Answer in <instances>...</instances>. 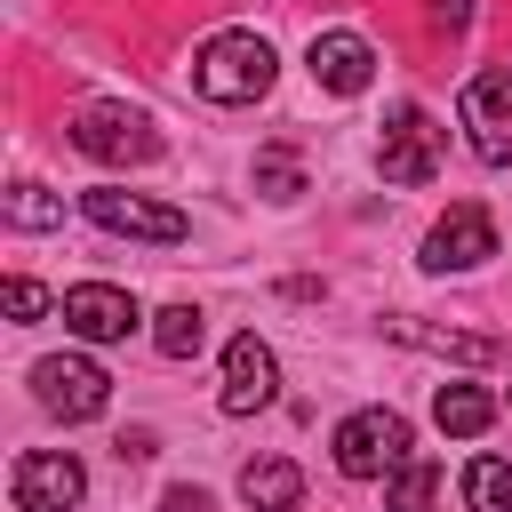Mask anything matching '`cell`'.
Wrapping results in <instances>:
<instances>
[{"instance_id":"16","label":"cell","mask_w":512,"mask_h":512,"mask_svg":"<svg viewBox=\"0 0 512 512\" xmlns=\"http://www.w3.org/2000/svg\"><path fill=\"white\" fill-rule=\"evenodd\" d=\"M200 344H208L200 304H168V312H152V352H160V360H192Z\"/></svg>"},{"instance_id":"19","label":"cell","mask_w":512,"mask_h":512,"mask_svg":"<svg viewBox=\"0 0 512 512\" xmlns=\"http://www.w3.org/2000/svg\"><path fill=\"white\" fill-rule=\"evenodd\" d=\"M256 192H264V200H280V208H288V200H296V192H304V160H296V152H288V144H264V152H256Z\"/></svg>"},{"instance_id":"17","label":"cell","mask_w":512,"mask_h":512,"mask_svg":"<svg viewBox=\"0 0 512 512\" xmlns=\"http://www.w3.org/2000/svg\"><path fill=\"white\" fill-rule=\"evenodd\" d=\"M432 496H440V464L432 456H408L392 472V488H384V512H432Z\"/></svg>"},{"instance_id":"20","label":"cell","mask_w":512,"mask_h":512,"mask_svg":"<svg viewBox=\"0 0 512 512\" xmlns=\"http://www.w3.org/2000/svg\"><path fill=\"white\" fill-rule=\"evenodd\" d=\"M0 208H8V224H16V232H48V224H64V200H56L48 184H8V200H0Z\"/></svg>"},{"instance_id":"14","label":"cell","mask_w":512,"mask_h":512,"mask_svg":"<svg viewBox=\"0 0 512 512\" xmlns=\"http://www.w3.org/2000/svg\"><path fill=\"white\" fill-rule=\"evenodd\" d=\"M296 496H304V472H296L288 456H256V464L240 472V504H248V512H296Z\"/></svg>"},{"instance_id":"2","label":"cell","mask_w":512,"mask_h":512,"mask_svg":"<svg viewBox=\"0 0 512 512\" xmlns=\"http://www.w3.org/2000/svg\"><path fill=\"white\" fill-rule=\"evenodd\" d=\"M408 456H416V432L400 408H352L336 424V472L344 480H392Z\"/></svg>"},{"instance_id":"7","label":"cell","mask_w":512,"mask_h":512,"mask_svg":"<svg viewBox=\"0 0 512 512\" xmlns=\"http://www.w3.org/2000/svg\"><path fill=\"white\" fill-rule=\"evenodd\" d=\"M80 216H88V224H104V232H120V240H160V248H176V240L192 232V224H184V208H160V200L120 192V184L80 192Z\"/></svg>"},{"instance_id":"8","label":"cell","mask_w":512,"mask_h":512,"mask_svg":"<svg viewBox=\"0 0 512 512\" xmlns=\"http://www.w3.org/2000/svg\"><path fill=\"white\" fill-rule=\"evenodd\" d=\"M456 112H464V144H472V160L504 168V160H512V72H472Z\"/></svg>"},{"instance_id":"11","label":"cell","mask_w":512,"mask_h":512,"mask_svg":"<svg viewBox=\"0 0 512 512\" xmlns=\"http://www.w3.org/2000/svg\"><path fill=\"white\" fill-rule=\"evenodd\" d=\"M216 400H224V416H256V408L280 400V360H272V344L256 328L224 344V392Z\"/></svg>"},{"instance_id":"13","label":"cell","mask_w":512,"mask_h":512,"mask_svg":"<svg viewBox=\"0 0 512 512\" xmlns=\"http://www.w3.org/2000/svg\"><path fill=\"white\" fill-rule=\"evenodd\" d=\"M384 336H400V344H416V352H440V360H472V368H496V360H504V344H496V336L432 328V320H416V312H392V320H384Z\"/></svg>"},{"instance_id":"1","label":"cell","mask_w":512,"mask_h":512,"mask_svg":"<svg viewBox=\"0 0 512 512\" xmlns=\"http://www.w3.org/2000/svg\"><path fill=\"white\" fill-rule=\"evenodd\" d=\"M272 80H280V56H272L264 32L232 24V32H208L192 48V88L208 104H256V96H272Z\"/></svg>"},{"instance_id":"6","label":"cell","mask_w":512,"mask_h":512,"mask_svg":"<svg viewBox=\"0 0 512 512\" xmlns=\"http://www.w3.org/2000/svg\"><path fill=\"white\" fill-rule=\"evenodd\" d=\"M376 168H384V184H432L440 176V128L424 104H392V120L376 136Z\"/></svg>"},{"instance_id":"18","label":"cell","mask_w":512,"mask_h":512,"mask_svg":"<svg viewBox=\"0 0 512 512\" xmlns=\"http://www.w3.org/2000/svg\"><path fill=\"white\" fill-rule=\"evenodd\" d=\"M464 504L472 512H512V464L504 456H472L464 464Z\"/></svg>"},{"instance_id":"5","label":"cell","mask_w":512,"mask_h":512,"mask_svg":"<svg viewBox=\"0 0 512 512\" xmlns=\"http://www.w3.org/2000/svg\"><path fill=\"white\" fill-rule=\"evenodd\" d=\"M88 496V472H80V456H64V448H24L16 464H8V504L16 512H72Z\"/></svg>"},{"instance_id":"15","label":"cell","mask_w":512,"mask_h":512,"mask_svg":"<svg viewBox=\"0 0 512 512\" xmlns=\"http://www.w3.org/2000/svg\"><path fill=\"white\" fill-rule=\"evenodd\" d=\"M432 424L456 432V440H480V432L496 424V392H480V384H440V392H432Z\"/></svg>"},{"instance_id":"12","label":"cell","mask_w":512,"mask_h":512,"mask_svg":"<svg viewBox=\"0 0 512 512\" xmlns=\"http://www.w3.org/2000/svg\"><path fill=\"white\" fill-rule=\"evenodd\" d=\"M312 80L328 88V96H360L368 80H376V48L360 40V32H312Z\"/></svg>"},{"instance_id":"9","label":"cell","mask_w":512,"mask_h":512,"mask_svg":"<svg viewBox=\"0 0 512 512\" xmlns=\"http://www.w3.org/2000/svg\"><path fill=\"white\" fill-rule=\"evenodd\" d=\"M496 256V224L480 200H456L432 232H424V272H480Z\"/></svg>"},{"instance_id":"23","label":"cell","mask_w":512,"mask_h":512,"mask_svg":"<svg viewBox=\"0 0 512 512\" xmlns=\"http://www.w3.org/2000/svg\"><path fill=\"white\" fill-rule=\"evenodd\" d=\"M160 512H216V504H208V488H168Z\"/></svg>"},{"instance_id":"21","label":"cell","mask_w":512,"mask_h":512,"mask_svg":"<svg viewBox=\"0 0 512 512\" xmlns=\"http://www.w3.org/2000/svg\"><path fill=\"white\" fill-rule=\"evenodd\" d=\"M0 296H8V312H16V320H40V312H48V288H40V280H24V272H16Z\"/></svg>"},{"instance_id":"3","label":"cell","mask_w":512,"mask_h":512,"mask_svg":"<svg viewBox=\"0 0 512 512\" xmlns=\"http://www.w3.org/2000/svg\"><path fill=\"white\" fill-rule=\"evenodd\" d=\"M64 136H72V152H88V160H104V168H144V160H160V128H152L136 104H80Z\"/></svg>"},{"instance_id":"4","label":"cell","mask_w":512,"mask_h":512,"mask_svg":"<svg viewBox=\"0 0 512 512\" xmlns=\"http://www.w3.org/2000/svg\"><path fill=\"white\" fill-rule=\"evenodd\" d=\"M32 392H40V408L64 416V424H96V416L112 408V376H104L88 352H48V360L32 368Z\"/></svg>"},{"instance_id":"10","label":"cell","mask_w":512,"mask_h":512,"mask_svg":"<svg viewBox=\"0 0 512 512\" xmlns=\"http://www.w3.org/2000/svg\"><path fill=\"white\" fill-rule=\"evenodd\" d=\"M64 328L88 336V344H128V336L144 328V312H136L128 288H112V280H80V288H64Z\"/></svg>"},{"instance_id":"22","label":"cell","mask_w":512,"mask_h":512,"mask_svg":"<svg viewBox=\"0 0 512 512\" xmlns=\"http://www.w3.org/2000/svg\"><path fill=\"white\" fill-rule=\"evenodd\" d=\"M432 24H440V32H464V24H472V0H432Z\"/></svg>"}]
</instances>
